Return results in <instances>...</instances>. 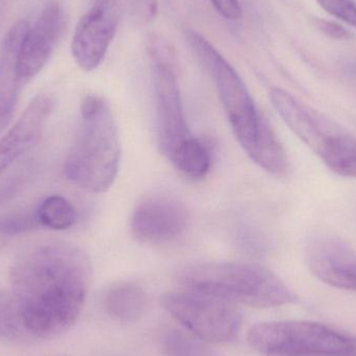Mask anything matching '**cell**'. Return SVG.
<instances>
[{
	"instance_id": "obj_1",
	"label": "cell",
	"mask_w": 356,
	"mask_h": 356,
	"mask_svg": "<svg viewBox=\"0 0 356 356\" xmlns=\"http://www.w3.org/2000/svg\"><path fill=\"white\" fill-rule=\"evenodd\" d=\"M10 282L29 336L56 338L81 315L91 282V264L75 245L40 243L17 255Z\"/></svg>"
},
{
	"instance_id": "obj_2",
	"label": "cell",
	"mask_w": 356,
	"mask_h": 356,
	"mask_svg": "<svg viewBox=\"0 0 356 356\" xmlns=\"http://www.w3.org/2000/svg\"><path fill=\"white\" fill-rule=\"evenodd\" d=\"M121 163L118 125L108 102L88 95L79 108V125L65 162V175L77 188L104 193L113 186Z\"/></svg>"
},
{
	"instance_id": "obj_3",
	"label": "cell",
	"mask_w": 356,
	"mask_h": 356,
	"mask_svg": "<svg viewBox=\"0 0 356 356\" xmlns=\"http://www.w3.org/2000/svg\"><path fill=\"white\" fill-rule=\"evenodd\" d=\"M177 280L184 290L259 309L282 307L296 299L274 272L246 261L194 264L182 268Z\"/></svg>"
},
{
	"instance_id": "obj_4",
	"label": "cell",
	"mask_w": 356,
	"mask_h": 356,
	"mask_svg": "<svg viewBox=\"0 0 356 356\" xmlns=\"http://www.w3.org/2000/svg\"><path fill=\"white\" fill-rule=\"evenodd\" d=\"M186 35L215 83L234 137L250 158L271 127L259 113L238 73L217 48L198 31L188 29Z\"/></svg>"
},
{
	"instance_id": "obj_5",
	"label": "cell",
	"mask_w": 356,
	"mask_h": 356,
	"mask_svg": "<svg viewBox=\"0 0 356 356\" xmlns=\"http://www.w3.org/2000/svg\"><path fill=\"white\" fill-rule=\"evenodd\" d=\"M248 343L264 355L356 356V336L318 322H267L252 326Z\"/></svg>"
},
{
	"instance_id": "obj_6",
	"label": "cell",
	"mask_w": 356,
	"mask_h": 356,
	"mask_svg": "<svg viewBox=\"0 0 356 356\" xmlns=\"http://www.w3.org/2000/svg\"><path fill=\"white\" fill-rule=\"evenodd\" d=\"M164 309L201 340L221 344L234 340L242 326V315L234 303L194 291L163 295Z\"/></svg>"
},
{
	"instance_id": "obj_7",
	"label": "cell",
	"mask_w": 356,
	"mask_h": 356,
	"mask_svg": "<svg viewBox=\"0 0 356 356\" xmlns=\"http://www.w3.org/2000/svg\"><path fill=\"white\" fill-rule=\"evenodd\" d=\"M152 50V81L156 99V123L161 150L169 161L194 140L186 122L177 74L170 60Z\"/></svg>"
},
{
	"instance_id": "obj_8",
	"label": "cell",
	"mask_w": 356,
	"mask_h": 356,
	"mask_svg": "<svg viewBox=\"0 0 356 356\" xmlns=\"http://www.w3.org/2000/svg\"><path fill=\"white\" fill-rule=\"evenodd\" d=\"M186 205L168 196H154L137 205L131 220L134 238L143 244L161 245L173 242L188 227Z\"/></svg>"
},
{
	"instance_id": "obj_9",
	"label": "cell",
	"mask_w": 356,
	"mask_h": 356,
	"mask_svg": "<svg viewBox=\"0 0 356 356\" xmlns=\"http://www.w3.org/2000/svg\"><path fill=\"white\" fill-rule=\"evenodd\" d=\"M121 17L106 2L95 0L75 27L71 52L83 70L93 71L106 58L118 29Z\"/></svg>"
},
{
	"instance_id": "obj_10",
	"label": "cell",
	"mask_w": 356,
	"mask_h": 356,
	"mask_svg": "<svg viewBox=\"0 0 356 356\" xmlns=\"http://www.w3.org/2000/svg\"><path fill=\"white\" fill-rule=\"evenodd\" d=\"M63 29V10L58 0H48L33 26H29L17 60L22 85L39 74L54 54Z\"/></svg>"
},
{
	"instance_id": "obj_11",
	"label": "cell",
	"mask_w": 356,
	"mask_h": 356,
	"mask_svg": "<svg viewBox=\"0 0 356 356\" xmlns=\"http://www.w3.org/2000/svg\"><path fill=\"white\" fill-rule=\"evenodd\" d=\"M270 100L286 127L318 156L343 129L323 115L280 88L270 91Z\"/></svg>"
},
{
	"instance_id": "obj_12",
	"label": "cell",
	"mask_w": 356,
	"mask_h": 356,
	"mask_svg": "<svg viewBox=\"0 0 356 356\" xmlns=\"http://www.w3.org/2000/svg\"><path fill=\"white\" fill-rule=\"evenodd\" d=\"M307 263L312 274L324 284L356 292V251L341 238H316L307 248Z\"/></svg>"
},
{
	"instance_id": "obj_13",
	"label": "cell",
	"mask_w": 356,
	"mask_h": 356,
	"mask_svg": "<svg viewBox=\"0 0 356 356\" xmlns=\"http://www.w3.org/2000/svg\"><path fill=\"white\" fill-rule=\"evenodd\" d=\"M54 106L56 102L49 94L35 96L0 139V175L39 143Z\"/></svg>"
},
{
	"instance_id": "obj_14",
	"label": "cell",
	"mask_w": 356,
	"mask_h": 356,
	"mask_svg": "<svg viewBox=\"0 0 356 356\" xmlns=\"http://www.w3.org/2000/svg\"><path fill=\"white\" fill-rule=\"evenodd\" d=\"M29 26L31 24L26 20L15 23L0 45V131L6 129L14 117L23 87L17 75V60Z\"/></svg>"
},
{
	"instance_id": "obj_15",
	"label": "cell",
	"mask_w": 356,
	"mask_h": 356,
	"mask_svg": "<svg viewBox=\"0 0 356 356\" xmlns=\"http://www.w3.org/2000/svg\"><path fill=\"white\" fill-rule=\"evenodd\" d=\"M104 307L112 319L121 323H135L147 309V293L137 282H116L104 293Z\"/></svg>"
},
{
	"instance_id": "obj_16",
	"label": "cell",
	"mask_w": 356,
	"mask_h": 356,
	"mask_svg": "<svg viewBox=\"0 0 356 356\" xmlns=\"http://www.w3.org/2000/svg\"><path fill=\"white\" fill-rule=\"evenodd\" d=\"M319 158L332 172L356 178V139L347 131L339 134Z\"/></svg>"
},
{
	"instance_id": "obj_17",
	"label": "cell",
	"mask_w": 356,
	"mask_h": 356,
	"mask_svg": "<svg viewBox=\"0 0 356 356\" xmlns=\"http://www.w3.org/2000/svg\"><path fill=\"white\" fill-rule=\"evenodd\" d=\"M35 215L41 227L58 232L72 227L77 220L75 207L60 195L46 197L35 209Z\"/></svg>"
},
{
	"instance_id": "obj_18",
	"label": "cell",
	"mask_w": 356,
	"mask_h": 356,
	"mask_svg": "<svg viewBox=\"0 0 356 356\" xmlns=\"http://www.w3.org/2000/svg\"><path fill=\"white\" fill-rule=\"evenodd\" d=\"M171 163L184 177L195 180L207 177L211 169L209 152L197 138L184 146Z\"/></svg>"
},
{
	"instance_id": "obj_19",
	"label": "cell",
	"mask_w": 356,
	"mask_h": 356,
	"mask_svg": "<svg viewBox=\"0 0 356 356\" xmlns=\"http://www.w3.org/2000/svg\"><path fill=\"white\" fill-rule=\"evenodd\" d=\"M27 337L29 332L25 330L12 292L0 288V339L16 341Z\"/></svg>"
},
{
	"instance_id": "obj_20",
	"label": "cell",
	"mask_w": 356,
	"mask_h": 356,
	"mask_svg": "<svg viewBox=\"0 0 356 356\" xmlns=\"http://www.w3.org/2000/svg\"><path fill=\"white\" fill-rule=\"evenodd\" d=\"M112 6L121 18L129 19L136 24L152 22L159 13L158 0H97Z\"/></svg>"
},
{
	"instance_id": "obj_21",
	"label": "cell",
	"mask_w": 356,
	"mask_h": 356,
	"mask_svg": "<svg viewBox=\"0 0 356 356\" xmlns=\"http://www.w3.org/2000/svg\"><path fill=\"white\" fill-rule=\"evenodd\" d=\"M41 227L35 209L33 211L8 213L0 216V248L12 238Z\"/></svg>"
},
{
	"instance_id": "obj_22",
	"label": "cell",
	"mask_w": 356,
	"mask_h": 356,
	"mask_svg": "<svg viewBox=\"0 0 356 356\" xmlns=\"http://www.w3.org/2000/svg\"><path fill=\"white\" fill-rule=\"evenodd\" d=\"M324 10L356 29V4L351 0H317Z\"/></svg>"
},
{
	"instance_id": "obj_23",
	"label": "cell",
	"mask_w": 356,
	"mask_h": 356,
	"mask_svg": "<svg viewBox=\"0 0 356 356\" xmlns=\"http://www.w3.org/2000/svg\"><path fill=\"white\" fill-rule=\"evenodd\" d=\"M313 24L315 25L318 31H321L324 35L332 39L336 40H351L353 39V35L345 29L343 25L338 24L332 21L325 20V19L314 18Z\"/></svg>"
},
{
	"instance_id": "obj_24",
	"label": "cell",
	"mask_w": 356,
	"mask_h": 356,
	"mask_svg": "<svg viewBox=\"0 0 356 356\" xmlns=\"http://www.w3.org/2000/svg\"><path fill=\"white\" fill-rule=\"evenodd\" d=\"M211 2L226 20L238 21L242 19V6L238 0H211Z\"/></svg>"
},
{
	"instance_id": "obj_25",
	"label": "cell",
	"mask_w": 356,
	"mask_h": 356,
	"mask_svg": "<svg viewBox=\"0 0 356 356\" xmlns=\"http://www.w3.org/2000/svg\"><path fill=\"white\" fill-rule=\"evenodd\" d=\"M268 356H289V355H268Z\"/></svg>"
}]
</instances>
